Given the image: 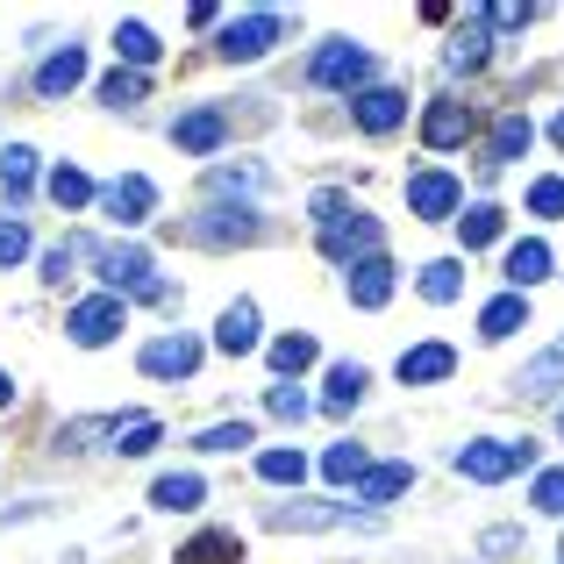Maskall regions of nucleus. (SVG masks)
Segmentation results:
<instances>
[{
  "instance_id": "nucleus-2",
  "label": "nucleus",
  "mask_w": 564,
  "mask_h": 564,
  "mask_svg": "<svg viewBox=\"0 0 564 564\" xmlns=\"http://www.w3.org/2000/svg\"><path fill=\"white\" fill-rule=\"evenodd\" d=\"M100 293H137V301H151V307H172V301H180V293L151 272V258H143V250H100Z\"/></svg>"
},
{
  "instance_id": "nucleus-12",
  "label": "nucleus",
  "mask_w": 564,
  "mask_h": 564,
  "mask_svg": "<svg viewBox=\"0 0 564 564\" xmlns=\"http://www.w3.org/2000/svg\"><path fill=\"white\" fill-rule=\"evenodd\" d=\"M100 207H108L115 221H129V229H137V221H151V207H158V186L129 172V180H115L108 193H100Z\"/></svg>"
},
{
  "instance_id": "nucleus-21",
  "label": "nucleus",
  "mask_w": 564,
  "mask_h": 564,
  "mask_svg": "<svg viewBox=\"0 0 564 564\" xmlns=\"http://www.w3.org/2000/svg\"><path fill=\"white\" fill-rule=\"evenodd\" d=\"M79 72H86L79 43H65V51H57V57H43V65H36V94H43V100L72 94V86H79Z\"/></svg>"
},
{
  "instance_id": "nucleus-24",
  "label": "nucleus",
  "mask_w": 564,
  "mask_h": 564,
  "mask_svg": "<svg viewBox=\"0 0 564 564\" xmlns=\"http://www.w3.org/2000/svg\"><path fill=\"white\" fill-rule=\"evenodd\" d=\"M365 400V365H329V386H322V408L329 414H350Z\"/></svg>"
},
{
  "instance_id": "nucleus-41",
  "label": "nucleus",
  "mask_w": 564,
  "mask_h": 564,
  "mask_svg": "<svg viewBox=\"0 0 564 564\" xmlns=\"http://www.w3.org/2000/svg\"><path fill=\"white\" fill-rule=\"evenodd\" d=\"M22 258H29V229L8 215V221H0V264H22Z\"/></svg>"
},
{
  "instance_id": "nucleus-18",
  "label": "nucleus",
  "mask_w": 564,
  "mask_h": 564,
  "mask_svg": "<svg viewBox=\"0 0 564 564\" xmlns=\"http://www.w3.org/2000/svg\"><path fill=\"white\" fill-rule=\"evenodd\" d=\"M564 386V344H551L543 358H529L522 372H514V393H529V400H551Z\"/></svg>"
},
{
  "instance_id": "nucleus-15",
  "label": "nucleus",
  "mask_w": 564,
  "mask_h": 564,
  "mask_svg": "<svg viewBox=\"0 0 564 564\" xmlns=\"http://www.w3.org/2000/svg\"><path fill=\"white\" fill-rule=\"evenodd\" d=\"M486 51H494V22H486V8H471L465 29L451 36V72H479Z\"/></svg>"
},
{
  "instance_id": "nucleus-35",
  "label": "nucleus",
  "mask_w": 564,
  "mask_h": 564,
  "mask_svg": "<svg viewBox=\"0 0 564 564\" xmlns=\"http://www.w3.org/2000/svg\"><path fill=\"white\" fill-rule=\"evenodd\" d=\"M143 94H151L143 72H108V79H100V100H108V108H137Z\"/></svg>"
},
{
  "instance_id": "nucleus-3",
  "label": "nucleus",
  "mask_w": 564,
  "mask_h": 564,
  "mask_svg": "<svg viewBox=\"0 0 564 564\" xmlns=\"http://www.w3.org/2000/svg\"><path fill=\"white\" fill-rule=\"evenodd\" d=\"M372 51H365V43H322L315 57H307V79L315 86H329V94H344V86H365L372 79Z\"/></svg>"
},
{
  "instance_id": "nucleus-19",
  "label": "nucleus",
  "mask_w": 564,
  "mask_h": 564,
  "mask_svg": "<svg viewBox=\"0 0 564 564\" xmlns=\"http://www.w3.org/2000/svg\"><path fill=\"white\" fill-rule=\"evenodd\" d=\"M215 344L229 350V358H243V350H258V307H250V301L221 307V322H215Z\"/></svg>"
},
{
  "instance_id": "nucleus-44",
  "label": "nucleus",
  "mask_w": 564,
  "mask_h": 564,
  "mask_svg": "<svg viewBox=\"0 0 564 564\" xmlns=\"http://www.w3.org/2000/svg\"><path fill=\"white\" fill-rule=\"evenodd\" d=\"M344 215H358V207H350L344 193H315V221H322V229H336Z\"/></svg>"
},
{
  "instance_id": "nucleus-47",
  "label": "nucleus",
  "mask_w": 564,
  "mask_h": 564,
  "mask_svg": "<svg viewBox=\"0 0 564 564\" xmlns=\"http://www.w3.org/2000/svg\"><path fill=\"white\" fill-rule=\"evenodd\" d=\"M551 137H557V151H564V115H557V122H551Z\"/></svg>"
},
{
  "instance_id": "nucleus-38",
  "label": "nucleus",
  "mask_w": 564,
  "mask_h": 564,
  "mask_svg": "<svg viewBox=\"0 0 564 564\" xmlns=\"http://www.w3.org/2000/svg\"><path fill=\"white\" fill-rule=\"evenodd\" d=\"M529 500H536L543 514H564V465H551V471H536V486H529Z\"/></svg>"
},
{
  "instance_id": "nucleus-23",
  "label": "nucleus",
  "mask_w": 564,
  "mask_h": 564,
  "mask_svg": "<svg viewBox=\"0 0 564 564\" xmlns=\"http://www.w3.org/2000/svg\"><path fill=\"white\" fill-rule=\"evenodd\" d=\"M536 279H551V243H514L508 250V293H522V286H536Z\"/></svg>"
},
{
  "instance_id": "nucleus-42",
  "label": "nucleus",
  "mask_w": 564,
  "mask_h": 564,
  "mask_svg": "<svg viewBox=\"0 0 564 564\" xmlns=\"http://www.w3.org/2000/svg\"><path fill=\"white\" fill-rule=\"evenodd\" d=\"M79 250L86 243H51V250H43V279H51V286H57V279H72V258H79Z\"/></svg>"
},
{
  "instance_id": "nucleus-16",
  "label": "nucleus",
  "mask_w": 564,
  "mask_h": 564,
  "mask_svg": "<svg viewBox=\"0 0 564 564\" xmlns=\"http://www.w3.org/2000/svg\"><path fill=\"white\" fill-rule=\"evenodd\" d=\"M457 372V350L451 344H414L408 358H400V386H436Z\"/></svg>"
},
{
  "instance_id": "nucleus-46",
  "label": "nucleus",
  "mask_w": 564,
  "mask_h": 564,
  "mask_svg": "<svg viewBox=\"0 0 564 564\" xmlns=\"http://www.w3.org/2000/svg\"><path fill=\"white\" fill-rule=\"evenodd\" d=\"M8 400H14V379H8V372H0V408H8Z\"/></svg>"
},
{
  "instance_id": "nucleus-31",
  "label": "nucleus",
  "mask_w": 564,
  "mask_h": 564,
  "mask_svg": "<svg viewBox=\"0 0 564 564\" xmlns=\"http://www.w3.org/2000/svg\"><path fill=\"white\" fill-rule=\"evenodd\" d=\"M486 151H494V165L522 158V151H529V122H522V115H500V122H494V137H486Z\"/></svg>"
},
{
  "instance_id": "nucleus-30",
  "label": "nucleus",
  "mask_w": 564,
  "mask_h": 564,
  "mask_svg": "<svg viewBox=\"0 0 564 564\" xmlns=\"http://www.w3.org/2000/svg\"><path fill=\"white\" fill-rule=\"evenodd\" d=\"M264 358H272V372H279V379H293V372H307V365H315V336H279Z\"/></svg>"
},
{
  "instance_id": "nucleus-43",
  "label": "nucleus",
  "mask_w": 564,
  "mask_h": 564,
  "mask_svg": "<svg viewBox=\"0 0 564 564\" xmlns=\"http://www.w3.org/2000/svg\"><path fill=\"white\" fill-rule=\"evenodd\" d=\"M264 408H272L279 422H301V414H307V400L293 393V386H272V393H264Z\"/></svg>"
},
{
  "instance_id": "nucleus-32",
  "label": "nucleus",
  "mask_w": 564,
  "mask_h": 564,
  "mask_svg": "<svg viewBox=\"0 0 564 564\" xmlns=\"http://www.w3.org/2000/svg\"><path fill=\"white\" fill-rule=\"evenodd\" d=\"M0 180H8L14 200H22V193L36 186V151H29V143H8V151H0Z\"/></svg>"
},
{
  "instance_id": "nucleus-13",
  "label": "nucleus",
  "mask_w": 564,
  "mask_h": 564,
  "mask_svg": "<svg viewBox=\"0 0 564 564\" xmlns=\"http://www.w3.org/2000/svg\"><path fill=\"white\" fill-rule=\"evenodd\" d=\"M408 486H414V465H408V457H393V465H365V479L350 486V494H358L365 508H386V500H400Z\"/></svg>"
},
{
  "instance_id": "nucleus-10",
  "label": "nucleus",
  "mask_w": 564,
  "mask_h": 564,
  "mask_svg": "<svg viewBox=\"0 0 564 564\" xmlns=\"http://www.w3.org/2000/svg\"><path fill=\"white\" fill-rule=\"evenodd\" d=\"M350 115H358L365 137H386V129H400V115H408V94H400V86H365V94L350 100Z\"/></svg>"
},
{
  "instance_id": "nucleus-36",
  "label": "nucleus",
  "mask_w": 564,
  "mask_h": 564,
  "mask_svg": "<svg viewBox=\"0 0 564 564\" xmlns=\"http://www.w3.org/2000/svg\"><path fill=\"white\" fill-rule=\"evenodd\" d=\"M115 451H122V457H143V451H158V422H151V414H129V422L115 429Z\"/></svg>"
},
{
  "instance_id": "nucleus-5",
  "label": "nucleus",
  "mask_w": 564,
  "mask_h": 564,
  "mask_svg": "<svg viewBox=\"0 0 564 564\" xmlns=\"http://www.w3.org/2000/svg\"><path fill=\"white\" fill-rule=\"evenodd\" d=\"M322 258H329V264H365V258H379V221H372V215H344L336 229H322Z\"/></svg>"
},
{
  "instance_id": "nucleus-17",
  "label": "nucleus",
  "mask_w": 564,
  "mask_h": 564,
  "mask_svg": "<svg viewBox=\"0 0 564 564\" xmlns=\"http://www.w3.org/2000/svg\"><path fill=\"white\" fill-rule=\"evenodd\" d=\"M221 137H229V115L221 108H193V115L172 122V143H180V151H215Z\"/></svg>"
},
{
  "instance_id": "nucleus-27",
  "label": "nucleus",
  "mask_w": 564,
  "mask_h": 564,
  "mask_svg": "<svg viewBox=\"0 0 564 564\" xmlns=\"http://www.w3.org/2000/svg\"><path fill=\"white\" fill-rule=\"evenodd\" d=\"M500 229H508V215H500V207H471V215L457 221V243H465V250H486V243H500Z\"/></svg>"
},
{
  "instance_id": "nucleus-29",
  "label": "nucleus",
  "mask_w": 564,
  "mask_h": 564,
  "mask_svg": "<svg viewBox=\"0 0 564 564\" xmlns=\"http://www.w3.org/2000/svg\"><path fill=\"white\" fill-rule=\"evenodd\" d=\"M465 293V272H457V258H436V264H422V301H457Z\"/></svg>"
},
{
  "instance_id": "nucleus-25",
  "label": "nucleus",
  "mask_w": 564,
  "mask_h": 564,
  "mask_svg": "<svg viewBox=\"0 0 564 564\" xmlns=\"http://www.w3.org/2000/svg\"><path fill=\"white\" fill-rule=\"evenodd\" d=\"M151 500H158L165 514H186V508H200V500H207V486L193 479V471H165V479L151 486Z\"/></svg>"
},
{
  "instance_id": "nucleus-6",
  "label": "nucleus",
  "mask_w": 564,
  "mask_h": 564,
  "mask_svg": "<svg viewBox=\"0 0 564 564\" xmlns=\"http://www.w3.org/2000/svg\"><path fill=\"white\" fill-rule=\"evenodd\" d=\"M264 522H272V529H372V514H365V508H344V500H315V508H293V500H286V508H264Z\"/></svg>"
},
{
  "instance_id": "nucleus-1",
  "label": "nucleus",
  "mask_w": 564,
  "mask_h": 564,
  "mask_svg": "<svg viewBox=\"0 0 564 564\" xmlns=\"http://www.w3.org/2000/svg\"><path fill=\"white\" fill-rule=\"evenodd\" d=\"M529 457H536V443H529V436H479V443H465V451H451V465L465 471V479L494 486V479L529 471Z\"/></svg>"
},
{
  "instance_id": "nucleus-9",
  "label": "nucleus",
  "mask_w": 564,
  "mask_h": 564,
  "mask_svg": "<svg viewBox=\"0 0 564 564\" xmlns=\"http://www.w3.org/2000/svg\"><path fill=\"white\" fill-rule=\"evenodd\" d=\"M408 207L422 221H451L457 215V172H414V180H408Z\"/></svg>"
},
{
  "instance_id": "nucleus-11",
  "label": "nucleus",
  "mask_w": 564,
  "mask_h": 564,
  "mask_svg": "<svg viewBox=\"0 0 564 564\" xmlns=\"http://www.w3.org/2000/svg\"><path fill=\"white\" fill-rule=\"evenodd\" d=\"M264 221H258V207H243V200H229V207H215L207 221H193V236L200 243H250Z\"/></svg>"
},
{
  "instance_id": "nucleus-40",
  "label": "nucleus",
  "mask_w": 564,
  "mask_h": 564,
  "mask_svg": "<svg viewBox=\"0 0 564 564\" xmlns=\"http://www.w3.org/2000/svg\"><path fill=\"white\" fill-rule=\"evenodd\" d=\"M529 215L557 221L564 215V180H536V186H529Z\"/></svg>"
},
{
  "instance_id": "nucleus-20",
  "label": "nucleus",
  "mask_w": 564,
  "mask_h": 564,
  "mask_svg": "<svg viewBox=\"0 0 564 564\" xmlns=\"http://www.w3.org/2000/svg\"><path fill=\"white\" fill-rule=\"evenodd\" d=\"M514 329H529V301H522V293H500V301H486V315H479V336H486V344H508Z\"/></svg>"
},
{
  "instance_id": "nucleus-14",
  "label": "nucleus",
  "mask_w": 564,
  "mask_h": 564,
  "mask_svg": "<svg viewBox=\"0 0 564 564\" xmlns=\"http://www.w3.org/2000/svg\"><path fill=\"white\" fill-rule=\"evenodd\" d=\"M422 137H429V151H457V143L471 137V108L465 100H436V108L422 115Z\"/></svg>"
},
{
  "instance_id": "nucleus-34",
  "label": "nucleus",
  "mask_w": 564,
  "mask_h": 564,
  "mask_svg": "<svg viewBox=\"0 0 564 564\" xmlns=\"http://www.w3.org/2000/svg\"><path fill=\"white\" fill-rule=\"evenodd\" d=\"M51 200L57 207H86V200H94V180H86L79 165H57L51 172Z\"/></svg>"
},
{
  "instance_id": "nucleus-7",
  "label": "nucleus",
  "mask_w": 564,
  "mask_h": 564,
  "mask_svg": "<svg viewBox=\"0 0 564 564\" xmlns=\"http://www.w3.org/2000/svg\"><path fill=\"white\" fill-rule=\"evenodd\" d=\"M279 36H286V22H279V14H243V22L221 29V57H229V65H250V57H264Z\"/></svg>"
},
{
  "instance_id": "nucleus-26",
  "label": "nucleus",
  "mask_w": 564,
  "mask_h": 564,
  "mask_svg": "<svg viewBox=\"0 0 564 564\" xmlns=\"http://www.w3.org/2000/svg\"><path fill=\"white\" fill-rule=\"evenodd\" d=\"M236 557H243V543H236L229 529H200V536L180 551V564H236Z\"/></svg>"
},
{
  "instance_id": "nucleus-4",
  "label": "nucleus",
  "mask_w": 564,
  "mask_h": 564,
  "mask_svg": "<svg viewBox=\"0 0 564 564\" xmlns=\"http://www.w3.org/2000/svg\"><path fill=\"white\" fill-rule=\"evenodd\" d=\"M122 322H129V307H122V293H94V301H79L72 307V344L79 350H100V344H115L122 336Z\"/></svg>"
},
{
  "instance_id": "nucleus-28",
  "label": "nucleus",
  "mask_w": 564,
  "mask_h": 564,
  "mask_svg": "<svg viewBox=\"0 0 564 564\" xmlns=\"http://www.w3.org/2000/svg\"><path fill=\"white\" fill-rule=\"evenodd\" d=\"M322 479L358 486L365 479V443H329V451H322Z\"/></svg>"
},
{
  "instance_id": "nucleus-8",
  "label": "nucleus",
  "mask_w": 564,
  "mask_h": 564,
  "mask_svg": "<svg viewBox=\"0 0 564 564\" xmlns=\"http://www.w3.org/2000/svg\"><path fill=\"white\" fill-rule=\"evenodd\" d=\"M137 365L151 379H193L200 372V344H193V336H158V344H143Z\"/></svg>"
},
{
  "instance_id": "nucleus-45",
  "label": "nucleus",
  "mask_w": 564,
  "mask_h": 564,
  "mask_svg": "<svg viewBox=\"0 0 564 564\" xmlns=\"http://www.w3.org/2000/svg\"><path fill=\"white\" fill-rule=\"evenodd\" d=\"M486 551H494V557L500 551H522V529H494V536H486Z\"/></svg>"
},
{
  "instance_id": "nucleus-22",
  "label": "nucleus",
  "mask_w": 564,
  "mask_h": 564,
  "mask_svg": "<svg viewBox=\"0 0 564 564\" xmlns=\"http://www.w3.org/2000/svg\"><path fill=\"white\" fill-rule=\"evenodd\" d=\"M350 301H358V307H386V301H393V264H386V258L350 264Z\"/></svg>"
},
{
  "instance_id": "nucleus-39",
  "label": "nucleus",
  "mask_w": 564,
  "mask_h": 564,
  "mask_svg": "<svg viewBox=\"0 0 564 564\" xmlns=\"http://www.w3.org/2000/svg\"><path fill=\"white\" fill-rule=\"evenodd\" d=\"M243 443H250V422H215V429H200L193 451H243Z\"/></svg>"
},
{
  "instance_id": "nucleus-37",
  "label": "nucleus",
  "mask_w": 564,
  "mask_h": 564,
  "mask_svg": "<svg viewBox=\"0 0 564 564\" xmlns=\"http://www.w3.org/2000/svg\"><path fill=\"white\" fill-rule=\"evenodd\" d=\"M258 471H264L272 486H301V479H307V457H301V451H264Z\"/></svg>"
},
{
  "instance_id": "nucleus-48",
  "label": "nucleus",
  "mask_w": 564,
  "mask_h": 564,
  "mask_svg": "<svg viewBox=\"0 0 564 564\" xmlns=\"http://www.w3.org/2000/svg\"><path fill=\"white\" fill-rule=\"evenodd\" d=\"M557 557H564V551H557Z\"/></svg>"
},
{
  "instance_id": "nucleus-33",
  "label": "nucleus",
  "mask_w": 564,
  "mask_h": 564,
  "mask_svg": "<svg viewBox=\"0 0 564 564\" xmlns=\"http://www.w3.org/2000/svg\"><path fill=\"white\" fill-rule=\"evenodd\" d=\"M115 51L129 57V72L158 65V36H151V29H143V22H122V29H115Z\"/></svg>"
}]
</instances>
